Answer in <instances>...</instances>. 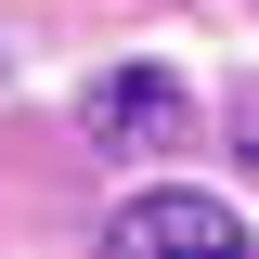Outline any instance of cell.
I'll return each instance as SVG.
<instances>
[{
  "instance_id": "cell-2",
  "label": "cell",
  "mask_w": 259,
  "mask_h": 259,
  "mask_svg": "<svg viewBox=\"0 0 259 259\" xmlns=\"http://www.w3.org/2000/svg\"><path fill=\"white\" fill-rule=\"evenodd\" d=\"M233 233H246V221H233L221 194H143V207H117L104 246H130V259H143V246H207V259H221Z\"/></svg>"
},
{
  "instance_id": "cell-1",
  "label": "cell",
  "mask_w": 259,
  "mask_h": 259,
  "mask_svg": "<svg viewBox=\"0 0 259 259\" xmlns=\"http://www.w3.org/2000/svg\"><path fill=\"white\" fill-rule=\"evenodd\" d=\"M78 117H91V143H104V156H130V143H168V130H182L194 104H182V78H156V65H130V78H104V91L78 104Z\"/></svg>"
}]
</instances>
